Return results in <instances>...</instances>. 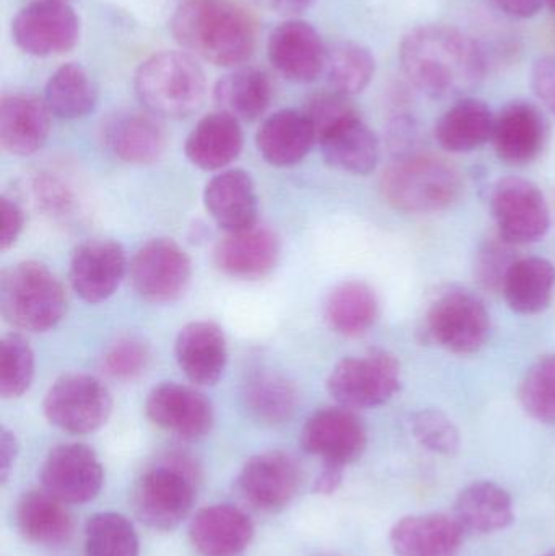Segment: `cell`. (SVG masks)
<instances>
[{"label":"cell","instance_id":"6da1fadb","mask_svg":"<svg viewBox=\"0 0 555 556\" xmlns=\"http://www.w3.org/2000/svg\"><path fill=\"white\" fill-rule=\"evenodd\" d=\"M401 65L411 84L430 98L462 97L485 74V59L475 39L458 28L426 25L401 42Z\"/></svg>","mask_w":555,"mask_h":556},{"label":"cell","instance_id":"7a4b0ae2","mask_svg":"<svg viewBox=\"0 0 555 556\" xmlns=\"http://www.w3.org/2000/svg\"><path fill=\"white\" fill-rule=\"evenodd\" d=\"M172 33L182 48L218 67H238L256 49V20L240 0H182Z\"/></svg>","mask_w":555,"mask_h":556},{"label":"cell","instance_id":"3957f363","mask_svg":"<svg viewBox=\"0 0 555 556\" xmlns=\"http://www.w3.org/2000/svg\"><path fill=\"white\" fill-rule=\"evenodd\" d=\"M143 106L162 117H188L204 104L207 84L201 65L186 52L163 51L150 55L134 78Z\"/></svg>","mask_w":555,"mask_h":556},{"label":"cell","instance_id":"277c9868","mask_svg":"<svg viewBox=\"0 0 555 556\" xmlns=\"http://www.w3.org/2000/svg\"><path fill=\"white\" fill-rule=\"evenodd\" d=\"M67 311V296L59 278L41 263L26 261L0 277V313L18 330L39 333L54 329Z\"/></svg>","mask_w":555,"mask_h":556},{"label":"cell","instance_id":"5b68a950","mask_svg":"<svg viewBox=\"0 0 555 556\" xmlns=\"http://www.w3.org/2000/svg\"><path fill=\"white\" fill-rule=\"evenodd\" d=\"M381 191L396 211L432 214L445 211L459 198L462 179L442 160L406 153L383 173Z\"/></svg>","mask_w":555,"mask_h":556},{"label":"cell","instance_id":"8992f818","mask_svg":"<svg viewBox=\"0 0 555 556\" xmlns=\"http://www.w3.org/2000/svg\"><path fill=\"white\" fill-rule=\"evenodd\" d=\"M195 500V470L186 457L172 456L143 473L134 493L137 515L149 528L172 531Z\"/></svg>","mask_w":555,"mask_h":556},{"label":"cell","instance_id":"52a82bcc","mask_svg":"<svg viewBox=\"0 0 555 556\" xmlns=\"http://www.w3.org/2000/svg\"><path fill=\"white\" fill-rule=\"evenodd\" d=\"M401 388L400 362L384 350L339 362L328 378V391L345 408L387 404Z\"/></svg>","mask_w":555,"mask_h":556},{"label":"cell","instance_id":"ba28073f","mask_svg":"<svg viewBox=\"0 0 555 556\" xmlns=\"http://www.w3.org/2000/svg\"><path fill=\"white\" fill-rule=\"evenodd\" d=\"M426 332L442 349L469 355L488 342L491 316L476 294L466 290H449L429 307Z\"/></svg>","mask_w":555,"mask_h":556},{"label":"cell","instance_id":"9c48e42d","mask_svg":"<svg viewBox=\"0 0 555 556\" xmlns=\"http://www.w3.org/2000/svg\"><path fill=\"white\" fill-rule=\"evenodd\" d=\"M46 418L71 434L100 430L113 410V399L100 379L90 375H65L46 392Z\"/></svg>","mask_w":555,"mask_h":556},{"label":"cell","instance_id":"30bf717a","mask_svg":"<svg viewBox=\"0 0 555 556\" xmlns=\"http://www.w3.org/2000/svg\"><path fill=\"white\" fill-rule=\"evenodd\" d=\"M491 208L499 237L507 243L528 244L541 240L551 227L550 207L534 182L505 178L494 186Z\"/></svg>","mask_w":555,"mask_h":556},{"label":"cell","instance_id":"8fae6325","mask_svg":"<svg viewBox=\"0 0 555 556\" xmlns=\"http://www.w3.org/2000/svg\"><path fill=\"white\" fill-rule=\"evenodd\" d=\"M12 36L26 54L61 55L77 45L80 22L67 2L36 0L20 10L12 23Z\"/></svg>","mask_w":555,"mask_h":556},{"label":"cell","instance_id":"7c38bea8","mask_svg":"<svg viewBox=\"0 0 555 556\" xmlns=\"http://www.w3.org/2000/svg\"><path fill=\"white\" fill-rule=\"evenodd\" d=\"M192 276V264L178 243L166 238L143 244L133 263L130 280L149 303H173L182 296Z\"/></svg>","mask_w":555,"mask_h":556},{"label":"cell","instance_id":"4fadbf2b","mask_svg":"<svg viewBox=\"0 0 555 556\" xmlns=\"http://www.w3.org/2000/svg\"><path fill=\"white\" fill-rule=\"evenodd\" d=\"M103 467L85 444H61L46 457L41 482L46 492L71 505L91 502L103 486Z\"/></svg>","mask_w":555,"mask_h":556},{"label":"cell","instance_id":"5bb4252c","mask_svg":"<svg viewBox=\"0 0 555 556\" xmlns=\"http://www.w3.org/2000/svg\"><path fill=\"white\" fill-rule=\"evenodd\" d=\"M303 450L321 457L325 464L345 467L354 463L367 446V431L351 408H323L303 427Z\"/></svg>","mask_w":555,"mask_h":556},{"label":"cell","instance_id":"9a60e30c","mask_svg":"<svg viewBox=\"0 0 555 556\" xmlns=\"http://www.w3.org/2000/svg\"><path fill=\"white\" fill-rule=\"evenodd\" d=\"M267 55L287 80L312 84L325 72L328 48L310 23L289 20L270 33Z\"/></svg>","mask_w":555,"mask_h":556},{"label":"cell","instance_id":"2e32d148","mask_svg":"<svg viewBox=\"0 0 555 556\" xmlns=\"http://www.w3.org/2000/svg\"><path fill=\"white\" fill-rule=\"evenodd\" d=\"M300 486L299 464L286 453H264L244 464L238 489L253 508L274 513L286 508Z\"/></svg>","mask_w":555,"mask_h":556},{"label":"cell","instance_id":"e0dca14e","mask_svg":"<svg viewBox=\"0 0 555 556\" xmlns=\"http://www.w3.org/2000/svg\"><path fill=\"white\" fill-rule=\"evenodd\" d=\"M146 412L156 427L185 440L205 437L214 425L209 399L175 382L156 386L147 397Z\"/></svg>","mask_w":555,"mask_h":556},{"label":"cell","instance_id":"ac0fdd59","mask_svg":"<svg viewBox=\"0 0 555 556\" xmlns=\"http://www.w3.org/2000/svg\"><path fill=\"white\" fill-rule=\"evenodd\" d=\"M126 273L123 247L110 240H93L75 250L68 277L81 300L97 304L116 293Z\"/></svg>","mask_w":555,"mask_h":556},{"label":"cell","instance_id":"d6986e66","mask_svg":"<svg viewBox=\"0 0 555 556\" xmlns=\"http://www.w3.org/2000/svg\"><path fill=\"white\" fill-rule=\"evenodd\" d=\"M547 124L543 113L530 101L507 104L494 119L492 142L502 162L524 166L543 152Z\"/></svg>","mask_w":555,"mask_h":556},{"label":"cell","instance_id":"ffe728a7","mask_svg":"<svg viewBox=\"0 0 555 556\" xmlns=\"http://www.w3.org/2000/svg\"><path fill=\"white\" fill-rule=\"evenodd\" d=\"M280 256V243L269 228L253 225L230 231L215 248L214 260L227 276L257 280L269 276Z\"/></svg>","mask_w":555,"mask_h":556},{"label":"cell","instance_id":"44dd1931","mask_svg":"<svg viewBox=\"0 0 555 556\" xmlns=\"http://www.w3.org/2000/svg\"><path fill=\"white\" fill-rule=\"evenodd\" d=\"M176 362L195 386H214L224 375L228 350L224 330L209 320L188 324L175 343Z\"/></svg>","mask_w":555,"mask_h":556},{"label":"cell","instance_id":"7402d4cb","mask_svg":"<svg viewBox=\"0 0 555 556\" xmlns=\"http://www.w3.org/2000/svg\"><path fill=\"white\" fill-rule=\"evenodd\" d=\"M189 535L201 556H241L253 541L254 526L241 509L215 505L194 516Z\"/></svg>","mask_w":555,"mask_h":556},{"label":"cell","instance_id":"603a6c76","mask_svg":"<svg viewBox=\"0 0 555 556\" xmlns=\"http://www.w3.org/2000/svg\"><path fill=\"white\" fill-rule=\"evenodd\" d=\"M465 534L455 516H409L394 526L390 542L396 556H458Z\"/></svg>","mask_w":555,"mask_h":556},{"label":"cell","instance_id":"cb8c5ba5","mask_svg":"<svg viewBox=\"0 0 555 556\" xmlns=\"http://www.w3.org/2000/svg\"><path fill=\"white\" fill-rule=\"evenodd\" d=\"M49 108L29 94H7L0 103V143L12 155L28 156L42 149L51 130Z\"/></svg>","mask_w":555,"mask_h":556},{"label":"cell","instance_id":"d4e9b609","mask_svg":"<svg viewBox=\"0 0 555 556\" xmlns=\"http://www.w3.org/2000/svg\"><path fill=\"white\" fill-rule=\"evenodd\" d=\"M204 204L211 217L227 233L256 225V189L243 169H230L214 176L205 188Z\"/></svg>","mask_w":555,"mask_h":556},{"label":"cell","instance_id":"484cf974","mask_svg":"<svg viewBox=\"0 0 555 556\" xmlns=\"http://www.w3.org/2000/svg\"><path fill=\"white\" fill-rule=\"evenodd\" d=\"M316 142L315 127L305 111L283 110L264 121L256 146L269 165L287 168L302 162Z\"/></svg>","mask_w":555,"mask_h":556},{"label":"cell","instance_id":"4316f807","mask_svg":"<svg viewBox=\"0 0 555 556\" xmlns=\"http://www.w3.org/2000/svg\"><path fill=\"white\" fill-rule=\"evenodd\" d=\"M326 163L339 172L368 175L378 162V140L361 114L342 121L318 139Z\"/></svg>","mask_w":555,"mask_h":556},{"label":"cell","instance_id":"83f0119b","mask_svg":"<svg viewBox=\"0 0 555 556\" xmlns=\"http://www.w3.org/2000/svg\"><path fill=\"white\" fill-rule=\"evenodd\" d=\"M104 140L117 159L133 165L155 163L166 150L165 129L150 114H119L108 123Z\"/></svg>","mask_w":555,"mask_h":556},{"label":"cell","instance_id":"f1b7e54d","mask_svg":"<svg viewBox=\"0 0 555 556\" xmlns=\"http://www.w3.org/2000/svg\"><path fill=\"white\" fill-rule=\"evenodd\" d=\"M243 149V132L235 117L215 113L199 121L186 140V156L204 172H218L238 159Z\"/></svg>","mask_w":555,"mask_h":556},{"label":"cell","instance_id":"f546056e","mask_svg":"<svg viewBox=\"0 0 555 556\" xmlns=\"http://www.w3.org/2000/svg\"><path fill=\"white\" fill-rule=\"evenodd\" d=\"M453 516L466 532L489 534L502 531L514 522V502L502 486L492 482H476L459 493Z\"/></svg>","mask_w":555,"mask_h":556},{"label":"cell","instance_id":"4dcf8cb0","mask_svg":"<svg viewBox=\"0 0 555 556\" xmlns=\"http://www.w3.org/2000/svg\"><path fill=\"white\" fill-rule=\"evenodd\" d=\"M494 119L484 101L463 98L440 117L436 137L449 152H472L492 139Z\"/></svg>","mask_w":555,"mask_h":556},{"label":"cell","instance_id":"1f68e13d","mask_svg":"<svg viewBox=\"0 0 555 556\" xmlns=\"http://www.w3.org/2000/svg\"><path fill=\"white\" fill-rule=\"evenodd\" d=\"M16 526L33 544L58 547L72 535V518L64 502L49 492H29L20 500Z\"/></svg>","mask_w":555,"mask_h":556},{"label":"cell","instance_id":"d6a6232c","mask_svg":"<svg viewBox=\"0 0 555 556\" xmlns=\"http://www.w3.org/2000/svg\"><path fill=\"white\" fill-rule=\"evenodd\" d=\"M214 100L220 113L237 121H256L273 101V85L264 72L241 68L225 75L214 88Z\"/></svg>","mask_w":555,"mask_h":556},{"label":"cell","instance_id":"836d02e7","mask_svg":"<svg viewBox=\"0 0 555 556\" xmlns=\"http://www.w3.org/2000/svg\"><path fill=\"white\" fill-rule=\"evenodd\" d=\"M243 402L254 420L264 425H280L290 420L295 412L299 391L280 372L260 369L248 376L243 386Z\"/></svg>","mask_w":555,"mask_h":556},{"label":"cell","instance_id":"e575fe53","mask_svg":"<svg viewBox=\"0 0 555 556\" xmlns=\"http://www.w3.org/2000/svg\"><path fill=\"white\" fill-rule=\"evenodd\" d=\"M555 267L543 257L518 260L505 278L504 290L508 306L520 314H540L553 300Z\"/></svg>","mask_w":555,"mask_h":556},{"label":"cell","instance_id":"d590c367","mask_svg":"<svg viewBox=\"0 0 555 556\" xmlns=\"http://www.w3.org/2000/svg\"><path fill=\"white\" fill-rule=\"evenodd\" d=\"M377 316V296L364 281H344L326 300V320L335 332L344 337L364 336Z\"/></svg>","mask_w":555,"mask_h":556},{"label":"cell","instance_id":"8d00e7d4","mask_svg":"<svg viewBox=\"0 0 555 556\" xmlns=\"http://www.w3.org/2000/svg\"><path fill=\"white\" fill-rule=\"evenodd\" d=\"M97 85L78 64L62 65L46 85V106L61 119L87 116L97 106Z\"/></svg>","mask_w":555,"mask_h":556},{"label":"cell","instance_id":"74e56055","mask_svg":"<svg viewBox=\"0 0 555 556\" xmlns=\"http://www.w3.org/2000/svg\"><path fill=\"white\" fill-rule=\"evenodd\" d=\"M375 68L374 55L357 42L339 41L328 48L325 72L332 90L344 97L364 91L374 78Z\"/></svg>","mask_w":555,"mask_h":556},{"label":"cell","instance_id":"f35d334b","mask_svg":"<svg viewBox=\"0 0 555 556\" xmlns=\"http://www.w3.org/2000/svg\"><path fill=\"white\" fill-rule=\"evenodd\" d=\"M88 556H139V538L129 519L117 513H100L87 522Z\"/></svg>","mask_w":555,"mask_h":556},{"label":"cell","instance_id":"ab89813d","mask_svg":"<svg viewBox=\"0 0 555 556\" xmlns=\"http://www.w3.org/2000/svg\"><path fill=\"white\" fill-rule=\"evenodd\" d=\"M35 376V353L18 333H10L0 342V395L16 399L25 394Z\"/></svg>","mask_w":555,"mask_h":556},{"label":"cell","instance_id":"60d3db41","mask_svg":"<svg viewBox=\"0 0 555 556\" xmlns=\"http://www.w3.org/2000/svg\"><path fill=\"white\" fill-rule=\"evenodd\" d=\"M525 412L541 424L555 425V356L531 366L518 391Z\"/></svg>","mask_w":555,"mask_h":556},{"label":"cell","instance_id":"b9f144b4","mask_svg":"<svg viewBox=\"0 0 555 556\" xmlns=\"http://www.w3.org/2000/svg\"><path fill=\"white\" fill-rule=\"evenodd\" d=\"M150 363L149 345L139 337H121L104 352L103 369L111 378L133 381L146 372Z\"/></svg>","mask_w":555,"mask_h":556},{"label":"cell","instance_id":"7bdbcfd3","mask_svg":"<svg viewBox=\"0 0 555 556\" xmlns=\"http://www.w3.org/2000/svg\"><path fill=\"white\" fill-rule=\"evenodd\" d=\"M413 433L427 450L439 454H453L459 450L458 428L439 410L417 412L413 417Z\"/></svg>","mask_w":555,"mask_h":556},{"label":"cell","instance_id":"ee69618b","mask_svg":"<svg viewBox=\"0 0 555 556\" xmlns=\"http://www.w3.org/2000/svg\"><path fill=\"white\" fill-rule=\"evenodd\" d=\"M512 248L514 244L507 243L501 237L482 244L475 266L476 278L482 288L489 291H499L504 288L505 278L518 261Z\"/></svg>","mask_w":555,"mask_h":556},{"label":"cell","instance_id":"f6af8a7d","mask_svg":"<svg viewBox=\"0 0 555 556\" xmlns=\"http://www.w3.org/2000/svg\"><path fill=\"white\" fill-rule=\"evenodd\" d=\"M305 114L315 127L316 142H318L323 134L328 132L342 121L355 116L358 111L349 101V97L332 90L329 93L315 94L306 104Z\"/></svg>","mask_w":555,"mask_h":556},{"label":"cell","instance_id":"bcb514c9","mask_svg":"<svg viewBox=\"0 0 555 556\" xmlns=\"http://www.w3.org/2000/svg\"><path fill=\"white\" fill-rule=\"evenodd\" d=\"M0 215H2V233H0V250L12 248L25 227V215L16 202L0 199Z\"/></svg>","mask_w":555,"mask_h":556},{"label":"cell","instance_id":"7dc6e473","mask_svg":"<svg viewBox=\"0 0 555 556\" xmlns=\"http://www.w3.org/2000/svg\"><path fill=\"white\" fill-rule=\"evenodd\" d=\"M533 88L555 116V59L543 58L534 64Z\"/></svg>","mask_w":555,"mask_h":556},{"label":"cell","instance_id":"c3c4849f","mask_svg":"<svg viewBox=\"0 0 555 556\" xmlns=\"http://www.w3.org/2000/svg\"><path fill=\"white\" fill-rule=\"evenodd\" d=\"M36 191H38V198L41 199L42 204L51 212H59V214L64 215L71 207V192L64 188V185L54 181V179H41Z\"/></svg>","mask_w":555,"mask_h":556},{"label":"cell","instance_id":"681fc988","mask_svg":"<svg viewBox=\"0 0 555 556\" xmlns=\"http://www.w3.org/2000/svg\"><path fill=\"white\" fill-rule=\"evenodd\" d=\"M16 454H18L16 438L13 437V433H10L9 430L3 428V430L0 431V479H2V482H5L10 470H12Z\"/></svg>","mask_w":555,"mask_h":556},{"label":"cell","instance_id":"f907efd6","mask_svg":"<svg viewBox=\"0 0 555 556\" xmlns=\"http://www.w3.org/2000/svg\"><path fill=\"white\" fill-rule=\"evenodd\" d=\"M345 467L336 464H325L318 480L315 483V493L318 495H332L341 486Z\"/></svg>","mask_w":555,"mask_h":556},{"label":"cell","instance_id":"816d5d0a","mask_svg":"<svg viewBox=\"0 0 555 556\" xmlns=\"http://www.w3.org/2000/svg\"><path fill=\"white\" fill-rule=\"evenodd\" d=\"M495 3L515 18H531L543 7V0H495Z\"/></svg>","mask_w":555,"mask_h":556},{"label":"cell","instance_id":"f5cc1de1","mask_svg":"<svg viewBox=\"0 0 555 556\" xmlns=\"http://www.w3.org/2000/svg\"><path fill=\"white\" fill-rule=\"evenodd\" d=\"M260 2L280 15H297L310 9L315 0H260Z\"/></svg>","mask_w":555,"mask_h":556},{"label":"cell","instance_id":"db71d44e","mask_svg":"<svg viewBox=\"0 0 555 556\" xmlns=\"http://www.w3.org/2000/svg\"><path fill=\"white\" fill-rule=\"evenodd\" d=\"M547 7L555 13V0H546Z\"/></svg>","mask_w":555,"mask_h":556},{"label":"cell","instance_id":"11a10c76","mask_svg":"<svg viewBox=\"0 0 555 556\" xmlns=\"http://www.w3.org/2000/svg\"><path fill=\"white\" fill-rule=\"evenodd\" d=\"M546 556H555V552H553V554H550V555H546Z\"/></svg>","mask_w":555,"mask_h":556},{"label":"cell","instance_id":"9f6ffc18","mask_svg":"<svg viewBox=\"0 0 555 556\" xmlns=\"http://www.w3.org/2000/svg\"><path fill=\"white\" fill-rule=\"evenodd\" d=\"M62 2H65V0H62Z\"/></svg>","mask_w":555,"mask_h":556}]
</instances>
